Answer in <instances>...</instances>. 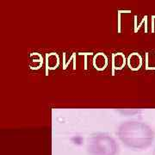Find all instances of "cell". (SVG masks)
Listing matches in <instances>:
<instances>
[{
  "label": "cell",
  "instance_id": "obj_1",
  "mask_svg": "<svg viewBox=\"0 0 155 155\" xmlns=\"http://www.w3.org/2000/svg\"><path fill=\"white\" fill-rule=\"evenodd\" d=\"M117 135L120 140L127 147L135 150L148 148L155 138L153 129L144 122H122L118 127Z\"/></svg>",
  "mask_w": 155,
  "mask_h": 155
},
{
  "label": "cell",
  "instance_id": "obj_2",
  "mask_svg": "<svg viewBox=\"0 0 155 155\" xmlns=\"http://www.w3.org/2000/svg\"><path fill=\"white\" fill-rule=\"evenodd\" d=\"M87 150L90 155H116L118 145L110 135L98 133L91 135L89 139Z\"/></svg>",
  "mask_w": 155,
  "mask_h": 155
},
{
  "label": "cell",
  "instance_id": "obj_3",
  "mask_svg": "<svg viewBox=\"0 0 155 155\" xmlns=\"http://www.w3.org/2000/svg\"><path fill=\"white\" fill-rule=\"evenodd\" d=\"M127 66L128 67L133 70V71H136V70H139L141 65H142V59L140 54H136V53H134L128 56L127 58Z\"/></svg>",
  "mask_w": 155,
  "mask_h": 155
},
{
  "label": "cell",
  "instance_id": "obj_4",
  "mask_svg": "<svg viewBox=\"0 0 155 155\" xmlns=\"http://www.w3.org/2000/svg\"><path fill=\"white\" fill-rule=\"evenodd\" d=\"M93 66L98 71L104 70L108 66V59L104 54L99 53L97 55H95L93 59Z\"/></svg>",
  "mask_w": 155,
  "mask_h": 155
},
{
  "label": "cell",
  "instance_id": "obj_5",
  "mask_svg": "<svg viewBox=\"0 0 155 155\" xmlns=\"http://www.w3.org/2000/svg\"><path fill=\"white\" fill-rule=\"evenodd\" d=\"M126 57L122 53L115 54L112 58V66L116 70L122 69L126 64Z\"/></svg>",
  "mask_w": 155,
  "mask_h": 155
},
{
  "label": "cell",
  "instance_id": "obj_6",
  "mask_svg": "<svg viewBox=\"0 0 155 155\" xmlns=\"http://www.w3.org/2000/svg\"><path fill=\"white\" fill-rule=\"evenodd\" d=\"M60 65V58L55 53H51L47 55V67L50 70L56 69Z\"/></svg>",
  "mask_w": 155,
  "mask_h": 155
},
{
  "label": "cell",
  "instance_id": "obj_7",
  "mask_svg": "<svg viewBox=\"0 0 155 155\" xmlns=\"http://www.w3.org/2000/svg\"><path fill=\"white\" fill-rule=\"evenodd\" d=\"M42 65V57L37 53L32 54L30 55V62L29 67L32 69H39Z\"/></svg>",
  "mask_w": 155,
  "mask_h": 155
},
{
  "label": "cell",
  "instance_id": "obj_8",
  "mask_svg": "<svg viewBox=\"0 0 155 155\" xmlns=\"http://www.w3.org/2000/svg\"><path fill=\"white\" fill-rule=\"evenodd\" d=\"M153 154H154V155H155V148H154V153H153Z\"/></svg>",
  "mask_w": 155,
  "mask_h": 155
}]
</instances>
